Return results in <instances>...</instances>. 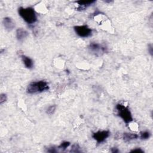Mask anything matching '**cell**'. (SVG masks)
Listing matches in <instances>:
<instances>
[{
	"mask_svg": "<svg viewBox=\"0 0 153 153\" xmlns=\"http://www.w3.org/2000/svg\"><path fill=\"white\" fill-rule=\"evenodd\" d=\"M89 48L92 51L96 53H101V52L104 53L107 52V48L106 47L102 46L96 43H91L89 46Z\"/></svg>",
	"mask_w": 153,
	"mask_h": 153,
	"instance_id": "6",
	"label": "cell"
},
{
	"mask_svg": "<svg viewBox=\"0 0 153 153\" xmlns=\"http://www.w3.org/2000/svg\"><path fill=\"white\" fill-rule=\"evenodd\" d=\"M148 52L150 54V55L152 56V54H153V47H152V44H149L148 45Z\"/></svg>",
	"mask_w": 153,
	"mask_h": 153,
	"instance_id": "18",
	"label": "cell"
},
{
	"mask_svg": "<svg viewBox=\"0 0 153 153\" xmlns=\"http://www.w3.org/2000/svg\"><path fill=\"white\" fill-rule=\"evenodd\" d=\"M110 135V132L108 130L98 131L93 134V138L98 143L104 142Z\"/></svg>",
	"mask_w": 153,
	"mask_h": 153,
	"instance_id": "5",
	"label": "cell"
},
{
	"mask_svg": "<svg viewBox=\"0 0 153 153\" xmlns=\"http://www.w3.org/2000/svg\"><path fill=\"white\" fill-rule=\"evenodd\" d=\"M130 152H141V153H143V152H144V151L141 148H137L133 149L132 151H130Z\"/></svg>",
	"mask_w": 153,
	"mask_h": 153,
	"instance_id": "17",
	"label": "cell"
},
{
	"mask_svg": "<svg viewBox=\"0 0 153 153\" xmlns=\"http://www.w3.org/2000/svg\"><path fill=\"white\" fill-rule=\"evenodd\" d=\"M7 100V96L6 94L5 93H2L0 95V104L2 105L5 102H6Z\"/></svg>",
	"mask_w": 153,
	"mask_h": 153,
	"instance_id": "16",
	"label": "cell"
},
{
	"mask_svg": "<svg viewBox=\"0 0 153 153\" xmlns=\"http://www.w3.org/2000/svg\"><path fill=\"white\" fill-rule=\"evenodd\" d=\"M70 152H81L82 151L80 149V146L78 144L75 143V144H74L72 146V148H71V149Z\"/></svg>",
	"mask_w": 153,
	"mask_h": 153,
	"instance_id": "13",
	"label": "cell"
},
{
	"mask_svg": "<svg viewBox=\"0 0 153 153\" xmlns=\"http://www.w3.org/2000/svg\"><path fill=\"white\" fill-rule=\"evenodd\" d=\"M111 152L113 153H117V152H119V151H118V149L117 148H113L111 149Z\"/></svg>",
	"mask_w": 153,
	"mask_h": 153,
	"instance_id": "20",
	"label": "cell"
},
{
	"mask_svg": "<svg viewBox=\"0 0 153 153\" xmlns=\"http://www.w3.org/2000/svg\"><path fill=\"white\" fill-rule=\"evenodd\" d=\"M123 140L125 142H129L134 139H136L139 138V135L136 133H124L123 135Z\"/></svg>",
	"mask_w": 153,
	"mask_h": 153,
	"instance_id": "11",
	"label": "cell"
},
{
	"mask_svg": "<svg viewBox=\"0 0 153 153\" xmlns=\"http://www.w3.org/2000/svg\"><path fill=\"white\" fill-rule=\"evenodd\" d=\"M19 16L28 24H33L37 21L36 13L32 7H21L18 10Z\"/></svg>",
	"mask_w": 153,
	"mask_h": 153,
	"instance_id": "1",
	"label": "cell"
},
{
	"mask_svg": "<svg viewBox=\"0 0 153 153\" xmlns=\"http://www.w3.org/2000/svg\"><path fill=\"white\" fill-rule=\"evenodd\" d=\"M74 29L76 35L82 38L89 37L92 34V29L87 25L75 26L74 27Z\"/></svg>",
	"mask_w": 153,
	"mask_h": 153,
	"instance_id": "4",
	"label": "cell"
},
{
	"mask_svg": "<svg viewBox=\"0 0 153 153\" xmlns=\"http://www.w3.org/2000/svg\"><path fill=\"white\" fill-rule=\"evenodd\" d=\"M70 145V142H68V141H65L63 142L59 146V149H62L63 150L66 149Z\"/></svg>",
	"mask_w": 153,
	"mask_h": 153,
	"instance_id": "15",
	"label": "cell"
},
{
	"mask_svg": "<svg viewBox=\"0 0 153 153\" xmlns=\"http://www.w3.org/2000/svg\"><path fill=\"white\" fill-rule=\"evenodd\" d=\"M105 3H110L113 2V1H105Z\"/></svg>",
	"mask_w": 153,
	"mask_h": 153,
	"instance_id": "21",
	"label": "cell"
},
{
	"mask_svg": "<svg viewBox=\"0 0 153 153\" xmlns=\"http://www.w3.org/2000/svg\"><path fill=\"white\" fill-rule=\"evenodd\" d=\"M3 25L6 29L12 31L15 27V24L10 18L6 17L3 19Z\"/></svg>",
	"mask_w": 153,
	"mask_h": 153,
	"instance_id": "8",
	"label": "cell"
},
{
	"mask_svg": "<svg viewBox=\"0 0 153 153\" xmlns=\"http://www.w3.org/2000/svg\"><path fill=\"white\" fill-rule=\"evenodd\" d=\"M28 32L23 28H19L16 31V37L20 41H23L28 36Z\"/></svg>",
	"mask_w": 153,
	"mask_h": 153,
	"instance_id": "10",
	"label": "cell"
},
{
	"mask_svg": "<svg viewBox=\"0 0 153 153\" xmlns=\"http://www.w3.org/2000/svg\"><path fill=\"white\" fill-rule=\"evenodd\" d=\"M49 89L48 83L45 81H39L31 83L26 89L29 94H35L47 91Z\"/></svg>",
	"mask_w": 153,
	"mask_h": 153,
	"instance_id": "2",
	"label": "cell"
},
{
	"mask_svg": "<svg viewBox=\"0 0 153 153\" xmlns=\"http://www.w3.org/2000/svg\"><path fill=\"white\" fill-rule=\"evenodd\" d=\"M56 109V105H51L46 110V113L49 115H52L54 113Z\"/></svg>",
	"mask_w": 153,
	"mask_h": 153,
	"instance_id": "14",
	"label": "cell"
},
{
	"mask_svg": "<svg viewBox=\"0 0 153 153\" xmlns=\"http://www.w3.org/2000/svg\"><path fill=\"white\" fill-rule=\"evenodd\" d=\"M151 134L148 131H143L140 133V135H139V138H140L142 140H146L149 138Z\"/></svg>",
	"mask_w": 153,
	"mask_h": 153,
	"instance_id": "12",
	"label": "cell"
},
{
	"mask_svg": "<svg viewBox=\"0 0 153 153\" xmlns=\"http://www.w3.org/2000/svg\"><path fill=\"white\" fill-rule=\"evenodd\" d=\"M115 108L117 111V115L120 118H121L124 122L126 124H129L133 121V117L131 114V112L129 108L124 105L118 104L115 106Z\"/></svg>",
	"mask_w": 153,
	"mask_h": 153,
	"instance_id": "3",
	"label": "cell"
},
{
	"mask_svg": "<svg viewBox=\"0 0 153 153\" xmlns=\"http://www.w3.org/2000/svg\"><path fill=\"white\" fill-rule=\"evenodd\" d=\"M47 152H51V153L56 152V150L55 149V148H54V147H51V148H49L47 149Z\"/></svg>",
	"mask_w": 153,
	"mask_h": 153,
	"instance_id": "19",
	"label": "cell"
},
{
	"mask_svg": "<svg viewBox=\"0 0 153 153\" xmlns=\"http://www.w3.org/2000/svg\"><path fill=\"white\" fill-rule=\"evenodd\" d=\"M95 2V1H78L76 2V3L79 4V7L76 9H77L78 11L85 10L88 7H89Z\"/></svg>",
	"mask_w": 153,
	"mask_h": 153,
	"instance_id": "7",
	"label": "cell"
},
{
	"mask_svg": "<svg viewBox=\"0 0 153 153\" xmlns=\"http://www.w3.org/2000/svg\"><path fill=\"white\" fill-rule=\"evenodd\" d=\"M22 60L24 62V64L25 65V67L28 69H32L34 66V62L33 60L29 57L24 55V54H20Z\"/></svg>",
	"mask_w": 153,
	"mask_h": 153,
	"instance_id": "9",
	"label": "cell"
}]
</instances>
